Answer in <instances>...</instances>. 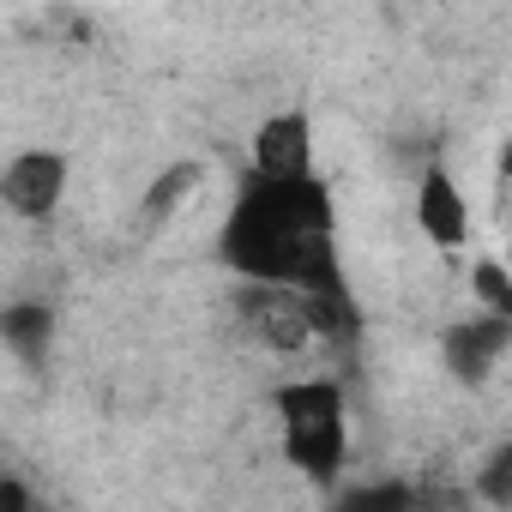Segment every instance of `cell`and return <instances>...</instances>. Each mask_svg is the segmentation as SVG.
Segmentation results:
<instances>
[{"instance_id":"4fadbf2b","label":"cell","mask_w":512,"mask_h":512,"mask_svg":"<svg viewBox=\"0 0 512 512\" xmlns=\"http://www.w3.org/2000/svg\"><path fill=\"white\" fill-rule=\"evenodd\" d=\"M0 506H7V512H25V506H31V494H25L19 482H0Z\"/></svg>"},{"instance_id":"ba28073f","label":"cell","mask_w":512,"mask_h":512,"mask_svg":"<svg viewBox=\"0 0 512 512\" xmlns=\"http://www.w3.org/2000/svg\"><path fill=\"white\" fill-rule=\"evenodd\" d=\"M0 332H7L13 356H25V362H43V356H49V332H55V320H49V308H37V302H19V308H7Z\"/></svg>"},{"instance_id":"8fae6325","label":"cell","mask_w":512,"mask_h":512,"mask_svg":"<svg viewBox=\"0 0 512 512\" xmlns=\"http://www.w3.org/2000/svg\"><path fill=\"white\" fill-rule=\"evenodd\" d=\"M482 494L494 506H512V446H500L494 464H482Z\"/></svg>"},{"instance_id":"277c9868","label":"cell","mask_w":512,"mask_h":512,"mask_svg":"<svg viewBox=\"0 0 512 512\" xmlns=\"http://www.w3.org/2000/svg\"><path fill=\"white\" fill-rule=\"evenodd\" d=\"M512 344V314H488V320H470V326H452L446 332V368L464 380V386H476L488 368H494V356Z\"/></svg>"},{"instance_id":"7c38bea8","label":"cell","mask_w":512,"mask_h":512,"mask_svg":"<svg viewBox=\"0 0 512 512\" xmlns=\"http://www.w3.org/2000/svg\"><path fill=\"white\" fill-rule=\"evenodd\" d=\"M344 506H350V512H398V506H410V488H362V494H350Z\"/></svg>"},{"instance_id":"6da1fadb","label":"cell","mask_w":512,"mask_h":512,"mask_svg":"<svg viewBox=\"0 0 512 512\" xmlns=\"http://www.w3.org/2000/svg\"><path fill=\"white\" fill-rule=\"evenodd\" d=\"M229 266H241L260 284H290V290H338V260H332V205L314 175H260L223 235Z\"/></svg>"},{"instance_id":"5b68a950","label":"cell","mask_w":512,"mask_h":512,"mask_svg":"<svg viewBox=\"0 0 512 512\" xmlns=\"http://www.w3.org/2000/svg\"><path fill=\"white\" fill-rule=\"evenodd\" d=\"M61 187H67V163L55 151H31L7 169V205L19 217H49L61 205Z\"/></svg>"},{"instance_id":"9c48e42d","label":"cell","mask_w":512,"mask_h":512,"mask_svg":"<svg viewBox=\"0 0 512 512\" xmlns=\"http://www.w3.org/2000/svg\"><path fill=\"white\" fill-rule=\"evenodd\" d=\"M193 181H199V169H193V163H175V169H169V175L151 187V199H145V217L157 223V217H163V211H169V205H175V199H181Z\"/></svg>"},{"instance_id":"5bb4252c","label":"cell","mask_w":512,"mask_h":512,"mask_svg":"<svg viewBox=\"0 0 512 512\" xmlns=\"http://www.w3.org/2000/svg\"><path fill=\"white\" fill-rule=\"evenodd\" d=\"M500 175H506V181H512V145H506V157H500Z\"/></svg>"},{"instance_id":"52a82bcc","label":"cell","mask_w":512,"mask_h":512,"mask_svg":"<svg viewBox=\"0 0 512 512\" xmlns=\"http://www.w3.org/2000/svg\"><path fill=\"white\" fill-rule=\"evenodd\" d=\"M416 211H422V229H428L440 247H458V241H464V199H458L452 175L428 169V175H422V199H416Z\"/></svg>"},{"instance_id":"30bf717a","label":"cell","mask_w":512,"mask_h":512,"mask_svg":"<svg viewBox=\"0 0 512 512\" xmlns=\"http://www.w3.org/2000/svg\"><path fill=\"white\" fill-rule=\"evenodd\" d=\"M476 296H482L494 314H512V278H506V266L482 260V266H476Z\"/></svg>"},{"instance_id":"7a4b0ae2","label":"cell","mask_w":512,"mask_h":512,"mask_svg":"<svg viewBox=\"0 0 512 512\" xmlns=\"http://www.w3.org/2000/svg\"><path fill=\"white\" fill-rule=\"evenodd\" d=\"M278 410H284L290 458H296L308 476H332L338 458H344V398H338V386H326V380L290 386V392L278 398Z\"/></svg>"},{"instance_id":"3957f363","label":"cell","mask_w":512,"mask_h":512,"mask_svg":"<svg viewBox=\"0 0 512 512\" xmlns=\"http://www.w3.org/2000/svg\"><path fill=\"white\" fill-rule=\"evenodd\" d=\"M247 320H253V332H260L272 350H296L314 332V302H308V290L290 296V284H272V290L247 296Z\"/></svg>"},{"instance_id":"8992f818","label":"cell","mask_w":512,"mask_h":512,"mask_svg":"<svg viewBox=\"0 0 512 512\" xmlns=\"http://www.w3.org/2000/svg\"><path fill=\"white\" fill-rule=\"evenodd\" d=\"M253 157H260V175H308V121L302 115H278L260 127V145H253Z\"/></svg>"}]
</instances>
